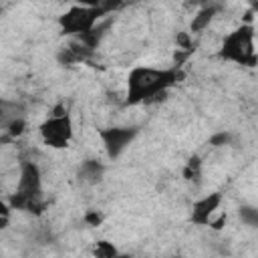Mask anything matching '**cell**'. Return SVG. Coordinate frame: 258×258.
<instances>
[{
    "instance_id": "6da1fadb",
    "label": "cell",
    "mask_w": 258,
    "mask_h": 258,
    "mask_svg": "<svg viewBox=\"0 0 258 258\" xmlns=\"http://www.w3.org/2000/svg\"><path fill=\"white\" fill-rule=\"evenodd\" d=\"M177 81V73L173 69H151V67H135L127 79V103L149 101L159 97Z\"/></svg>"
},
{
    "instance_id": "7a4b0ae2",
    "label": "cell",
    "mask_w": 258,
    "mask_h": 258,
    "mask_svg": "<svg viewBox=\"0 0 258 258\" xmlns=\"http://www.w3.org/2000/svg\"><path fill=\"white\" fill-rule=\"evenodd\" d=\"M10 208L28 210V212H42V187H40V173L34 163H24L16 189L10 196Z\"/></svg>"
},
{
    "instance_id": "3957f363",
    "label": "cell",
    "mask_w": 258,
    "mask_h": 258,
    "mask_svg": "<svg viewBox=\"0 0 258 258\" xmlns=\"http://www.w3.org/2000/svg\"><path fill=\"white\" fill-rule=\"evenodd\" d=\"M220 54L228 60H234L238 64L254 67L256 62V50H254V28L252 26H240L238 30L230 32L222 44Z\"/></svg>"
},
{
    "instance_id": "277c9868",
    "label": "cell",
    "mask_w": 258,
    "mask_h": 258,
    "mask_svg": "<svg viewBox=\"0 0 258 258\" xmlns=\"http://www.w3.org/2000/svg\"><path fill=\"white\" fill-rule=\"evenodd\" d=\"M105 10L103 6H75L60 18V24L67 32L85 36L95 28V22Z\"/></svg>"
},
{
    "instance_id": "5b68a950",
    "label": "cell",
    "mask_w": 258,
    "mask_h": 258,
    "mask_svg": "<svg viewBox=\"0 0 258 258\" xmlns=\"http://www.w3.org/2000/svg\"><path fill=\"white\" fill-rule=\"evenodd\" d=\"M40 137L46 145L50 147H67L71 137H73V121L67 113L62 115H50L42 125H40Z\"/></svg>"
},
{
    "instance_id": "8992f818",
    "label": "cell",
    "mask_w": 258,
    "mask_h": 258,
    "mask_svg": "<svg viewBox=\"0 0 258 258\" xmlns=\"http://www.w3.org/2000/svg\"><path fill=\"white\" fill-rule=\"evenodd\" d=\"M99 135H101V141L107 149V155L119 157L127 149V145L135 139L137 129H133V127H109V129H103Z\"/></svg>"
},
{
    "instance_id": "52a82bcc",
    "label": "cell",
    "mask_w": 258,
    "mask_h": 258,
    "mask_svg": "<svg viewBox=\"0 0 258 258\" xmlns=\"http://www.w3.org/2000/svg\"><path fill=\"white\" fill-rule=\"evenodd\" d=\"M220 202H222L220 194H210V196L198 200L194 204V214H191L194 222L196 224H212V214L218 210Z\"/></svg>"
},
{
    "instance_id": "ba28073f",
    "label": "cell",
    "mask_w": 258,
    "mask_h": 258,
    "mask_svg": "<svg viewBox=\"0 0 258 258\" xmlns=\"http://www.w3.org/2000/svg\"><path fill=\"white\" fill-rule=\"evenodd\" d=\"M20 117H22V105L20 103L0 99V129H8V125Z\"/></svg>"
},
{
    "instance_id": "9c48e42d",
    "label": "cell",
    "mask_w": 258,
    "mask_h": 258,
    "mask_svg": "<svg viewBox=\"0 0 258 258\" xmlns=\"http://www.w3.org/2000/svg\"><path fill=\"white\" fill-rule=\"evenodd\" d=\"M103 171H105V167H103L99 161H95V159L85 161L83 167H81V175H83V179H87V181H91V183L99 181L101 175H103Z\"/></svg>"
},
{
    "instance_id": "30bf717a",
    "label": "cell",
    "mask_w": 258,
    "mask_h": 258,
    "mask_svg": "<svg viewBox=\"0 0 258 258\" xmlns=\"http://www.w3.org/2000/svg\"><path fill=\"white\" fill-rule=\"evenodd\" d=\"M214 14H216V6H206L204 10H200L198 16H194V20H191V30H196V32L204 30L212 22Z\"/></svg>"
},
{
    "instance_id": "8fae6325",
    "label": "cell",
    "mask_w": 258,
    "mask_h": 258,
    "mask_svg": "<svg viewBox=\"0 0 258 258\" xmlns=\"http://www.w3.org/2000/svg\"><path fill=\"white\" fill-rule=\"evenodd\" d=\"M115 254H117V248H115L111 242L101 240V242L95 244V258H111V256H115Z\"/></svg>"
},
{
    "instance_id": "7c38bea8",
    "label": "cell",
    "mask_w": 258,
    "mask_h": 258,
    "mask_svg": "<svg viewBox=\"0 0 258 258\" xmlns=\"http://www.w3.org/2000/svg\"><path fill=\"white\" fill-rule=\"evenodd\" d=\"M240 218L248 226H256L258 224V212H256L254 206H242L240 208Z\"/></svg>"
},
{
    "instance_id": "4fadbf2b",
    "label": "cell",
    "mask_w": 258,
    "mask_h": 258,
    "mask_svg": "<svg viewBox=\"0 0 258 258\" xmlns=\"http://www.w3.org/2000/svg\"><path fill=\"white\" fill-rule=\"evenodd\" d=\"M230 139H232L230 133H220V135H216V137L212 139V143H214V145H222V143H230Z\"/></svg>"
},
{
    "instance_id": "5bb4252c",
    "label": "cell",
    "mask_w": 258,
    "mask_h": 258,
    "mask_svg": "<svg viewBox=\"0 0 258 258\" xmlns=\"http://www.w3.org/2000/svg\"><path fill=\"white\" fill-rule=\"evenodd\" d=\"M8 216H10V204L0 200V218H8Z\"/></svg>"
},
{
    "instance_id": "9a60e30c",
    "label": "cell",
    "mask_w": 258,
    "mask_h": 258,
    "mask_svg": "<svg viewBox=\"0 0 258 258\" xmlns=\"http://www.w3.org/2000/svg\"><path fill=\"white\" fill-rule=\"evenodd\" d=\"M101 214H95V212H91V214H87V222H91L93 226H97V224H101Z\"/></svg>"
},
{
    "instance_id": "2e32d148",
    "label": "cell",
    "mask_w": 258,
    "mask_h": 258,
    "mask_svg": "<svg viewBox=\"0 0 258 258\" xmlns=\"http://www.w3.org/2000/svg\"><path fill=\"white\" fill-rule=\"evenodd\" d=\"M111 258H131V256H129V254H119V252H117V254L111 256Z\"/></svg>"
}]
</instances>
